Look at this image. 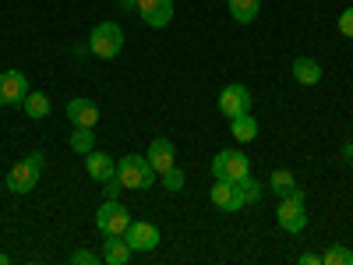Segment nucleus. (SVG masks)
Returning <instances> with one entry per match:
<instances>
[{
	"label": "nucleus",
	"instance_id": "f3484780",
	"mask_svg": "<svg viewBox=\"0 0 353 265\" xmlns=\"http://www.w3.org/2000/svg\"><path fill=\"white\" fill-rule=\"evenodd\" d=\"M226 8H230V14H233L237 25H251L261 11V0H226Z\"/></svg>",
	"mask_w": 353,
	"mask_h": 265
},
{
	"label": "nucleus",
	"instance_id": "bb28decb",
	"mask_svg": "<svg viewBox=\"0 0 353 265\" xmlns=\"http://www.w3.org/2000/svg\"><path fill=\"white\" fill-rule=\"evenodd\" d=\"M339 32H343L346 39H353V8H346V11L339 14Z\"/></svg>",
	"mask_w": 353,
	"mask_h": 265
},
{
	"label": "nucleus",
	"instance_id": "9b49d317",
	"mask_svg": "<svg viewBox=\"0 0 353 265\" xmlns=\"http://www.w3.org/2000/svg\"><path fill=\"white\" fill-rule=\"evenodd\" d=\"M138 18L149 28H166L173 21V0H138Z\"/></svg>",
	"mask_w": 353,
	"mask_h": 265
},
{
	"label": "nucleus",
	"instance_id": "39448f33",
	"mask_svg": "<svg viewBox=\"0 0 353 265\" xmlns=\"http://www.w3.org/2000/svg\"><path fill=\"white\" fill-rule=\"evenodd\" d=\"M131 226V213L121 205V198H106L96 209V230L99 233H124Z\"/></svg>",
	"mask_w": 353,
	"mask_h": 265
},
{
	"label": "nucleus",
	"instance_id": "ddd939ff",
	"mask_svg": "<svg viewBox=\"0 0 353 265\" xmlns=\"http://www.w3.org/2000/svg\"><path fill=\"white\" fill-rule=\"evenodd\" d=\"M68 121L74 124V128H96L99 124V106L92 103V99H71L68 103Z\"/></svg>",
	"mask_w": 353,
	"mask_h": 265
},
{
	"label": "nucleus",
	"instance_id": "7c9ffc66",
	"mask_svg": "<svg viewBox=\"0 0 353 265\" xmlns=\"http://www.w3.org/2000/svg\"><path fill=\"white\" fill-rule=\"evenodd\" d=\"M0 265H11V258H8V255H0Z\"/></svg>",
	"mask_w": 353,
	"mask_h": 265
},
{
	"label": "nucleus",
	"instance_id": "c756f323",
	"mask_svg": "<svg viewBox=\"0 0 353 265\" xmlns=\"http://www.w3.org/2000/svg\"><path fill=\"white\" fill-rule=\"evenodd\" d=\"M343 159H350V163H353V141H346V145H343Z\"/></svg>",
	"mask_w": 353,
	"mask_h": 265
},
{
	"label": "nucleus",
	"instance_id": "a878e982",
	"mask_svg": "<svg viewBox=\"0 0 353 265\" xmlns=\"http://www.w3.org/2000/svg\"><path fill=\"white\" fill-rule=\"evenodd\" d=\"M121 177H117V170H113V177H106V181H103V195L106 198H117V195H121Z\"/></svg>",
	"mask_w": 353,
	"mask_h": 265
},
{
	"label": "nucleus",
	"instance_id": "f8f14e48",
	"mask_svg": "<svg viewBox=\"0 0 353 265\" xmlns=\"http://www.w3.org/2000/svg\"><path fill=\"white\" fill-rule=\"evenodd\" d=\"M145 159H149L152 170L163 177L166 170L176 166V149H173V141H170V138H156V141L149 145V156H145Z\"/></svg>",
	"mask_w": 353,
	"mask_h": 265
},
{
	"label": "nucleus",
	"instance_id": "0eeeda50",
	"mask_svg": "<svg viewBox=\"0 0 353 265\" xmlns=\"http://www.w3.org/2000/svg\"><path fill=\"white\" fill-rule=\"evenodd\" d=\"M209 198H212V205H216L219 213H241L244 205H248V198H244V191H241L237 181H216L212 191H209Z\"/></svg>",
	"mask_w": 353,
	"mask_h": 265
},
{
	"label": "nucleus",
	"instance_id": "20e7f679",
	"mask_svg": "<svg viewBox=\"0 0 353 265\" xmlns=\"http://www.w3.org/2000/svg\"><path fill=\"white\" fill-rule=\"evenodd\" d=\"M276 223H279L286 233H301V230L307 226V209H304V191H301V188L279 198Z\"/></svg>",
	"mask_w": 353,
	"mask_h": 265
},
{
	"label": "nucleus",
	"instance_id": "cd10ccee",
	"mask_svg": "<svg viewBox=\"0 0 353 265\" xmlns=\"http://www.w3.org/2000/svg\"><path fill=\"white\" fill-rule=\"evenodd\" d=\"M297 265H321V255H311V251H304V255L297 258Z\"/></svg>",
	"mask_w": 353,
	"mask_h": 265
},
{
	"label": "nucleus",
	"instance_id": "2eb2a0df",
	"mask_svg": "<svg viewBox=\"0 0 353 265\" xmlns=\"http://www.w3.org/2000/svg\"><path fill=\"white\" fill-rule=\"evenodd\" d=\"M113 170H117V163H113V156H106V153H96V149H92V153L85 156V173L92 177V181H99V184L106 181V177H113Z\"/></svg>",
	"mask_w": 353,
	"mask_h": 265
},
{
	"label": "nucleus",
	"instance_id": "f257e3e1",
	"mask_svg": "<svg viewBox=\"0 0 353 265\" xmlns=\"http://www.w3.org/2000/svg\"><path fill=\"white\" fill-rule=\"evenodd\" d=\"M117 177H121V184L128 188V191H149L152 184H156V170H152V163L145 159V156H138V153H131V156H124L121 163H117Z\"/></svg>",
	"mask_w": 353,
	"mask_h": 265
},
{
	"label": "nucleus",
	"instance_id": "aec40b11",
	"mask_svg": "<svg viewBox=\"0 0 353 265\" xmlns=\"http://www.w3.org/2000/svg\"><path fill=\"white\" fill-rule=\"evenodd\" d=\"M71 149L81 153V156L92 153L96 149V128H74L71 131Z\"/></svg>",
	"mask_w": 353,
	"mask_h": 265
},
{
	"label": "nucleus",
	"instance_id": "7ed1b4c3",
	"mask_svg": "<svg viewBox=\"0 0 353 265\" xmlns=\"http://www.w3.org/2000/svg\"><path fill=\"white\" fill-rule=\"evenodd\" d=\"M121 50H124V28L117 21H99L88 36V53L99 57V61H113Z\"/></svg>",
	"mask_w": 353,
	"mask_h": 265
},
{
	"label": "nucleus",
	"instance_id": "4be33fe9",
	"mask_svg": "<svg viewBox=\"0 0 353 265\" xmlns=\"http://www.w3.org/2000/svg\"><path fill=\"white\" fill-rule=\"evenodd\" d=\"M321 265H353V251L343 244H332L325 255H321Z\"/></svg>",
	"mask_w": 353,
	"mask_h": 265
},
{
	"label": "nucleus",
	"instance_id": "f03ea898",
	"mask_svg": "<svg viewBox=\"0 0 353 265\" xmlns=\"http://www.w3.org/2000/svg\"><path fill=\"white\" fill-rule=\"evenodd\" d=\"M43 163H46V156L36 149V153H28L21 163H14L11 170H8V191L11 195H28L36 184H39V173H43Z\"/></svg>",
	"mask_w": 353,
	"mask_h": 265
},
{
	"label": "nucleus",
	"instance_id": "2f4dec72",
	"mask_svg": "<svg viewBox=\"0 0 353 265\" xmlns=\"http://www.w3.org/2000/svg\"><path fill=\"white\" fill-rule=\"evenodd\" d=\"M0 188H4V181H0Z\"/></svg>",
	"mask_w": 353,
	"mask_h": 265
},
{
	"label": "nucleus",
	"instance_id": "5701e85b",
	"mask_svg": "<svg viewBox=\"0 0 353 265\" xmlns=\"http://www.w3.org/2000/svg\"><path fill=\"white\" fill-rule=\"evenodd\" d=\"M237 184H241V191H244V198H248V205H251V202H261V181H254V177H251V173H244V177H241V181H237Z\"/></svg>",
	"mask_w": 353,
	"mask_h": 265
},
{
	"label": "nucleus",
	"instance_id": "4468645a",
	"mask_svg": "<svg viewBox=\"0 0 353 265\" xmlns=\"http://www.w3.org/2000/svg\"><path fill=\"white\" fill-rule=\"evenodd\" d=\"M99 255H103L106 265H128L134 251H131V244L124 241V233H106V241H103V251H99Z\"/></svg>",
	"mask_w": 353,
	"mask_h": 265
},
{
	"label": "nucleus",
	"instance_id": "9d476101",
	"mask_svg": "<svg viewBox=\"0 0 353 265\" xmlns=\"http://www.w3.org/2000/svg\"><path fill=\"white\" fill-rule=\"evenodd\" d=\"M124 241L131 244V251H145V255H149V251L159 248V226L131 219V226L124 230Z\"/></svg>",
	"mask_w": 353,
	"mask_h": 265
},
{
	"label": "nucleus",
	"instance_id": "b1692460",
	"mask_svg": "<svg viewBox=\"0 0 353 265\" xmlns=\"http://www.w3.org/2000/svg\"><path fill=\"white\" fill-rule=\"evenodd\" d=\"M184 184H188V177H184V170H181V166H173V170H166V173H163V188H166V191H181Z\"/></svg>",
	"mask_w": 353,
	"mask_h": 265
},
{
	"label": "nucleus",
	"instance_id": "412c9836",
	"mask_svg": "<svg viewBox=\"0 0 353 265\" xmlns=\"http://www.w3.org/2000/svg\"><path fill=\"white\" fill-rule=\"evenodd\" d=\"M269 188L283 198V195H290V191H297V177H293L290 170H272V177H269Z\"/></svg>",
	"mask_w": 353,
	"mask_h": 265
},
{
	"label": "nucleus",
	"instance_id": "423d86ee",
	"mask_svg": "<svg viewBox=\"0 0 353 265\" xmlns=\"http://www.w3.org/2000/svg\"><path fill=\"white\" fill-rule=\"evenodd\" d=\"M244 173H251V163H248L244 153H233V149L216 153V159H212V177L216 181H241Z\"/></svg>",
	"mask_w": 353,
	"mask_h": 265
},
{
	"label": "nucleus",
	"instance_id": "a211bd4d",
	"mask_svg": "<svg viewBox=\"0 0 353 265\" xmlns=\"http://www.w3.org/2000/svg\"><path fill=\"white\" fill-rule=\"evenodd\" d=\"M230 131H233V138H237V141H254V138H258V121L251 117V110L241 113V117H233Z\"/></svg>",
	"mask_w": 353,
	"mask_h": 265
},
{
	"label": "nucleus",
	"instance_id": "393cba45",
	"mask_svg": "<svg viewBox=\"0 0 353 265\" xmlns=\"http://www.w3.org/2000/svg\"><path fill=\"white\" fill-rule=\"evenodd\" d=\"M99 258H103V255H96L92 248H78V251H71L68 262H71V265H96Z\"/></svg>",
	"mask_w": 353,
	"mask_h": 265
},
{
	"label": "nucleus",
	"instance_id": "1a4fd4ad",
	"mask_svg": "<svg viewBox=\"0 0 353 265\" xmlns=\"http://www.w3.org/2000/svg\"><path fill=\"white\" fill-rule=\"evenodd\" d=\"M248 110H251V92H248V85L233 81V85H226L223 92H219V113L226 117V121H233V117H241V113H248Z\"/></svg>",
	"mask_w": 353,
	"mask_h": 265
},
{
	"label": "nucleus",
	"instance_id": "6ab92c4d",
	"mask_svg": "<svg viewBox=\"0 0 353 265\" xmlns=\"http://www.w3.org/2000/svg\"><path fill=\"white\" fill-rule=\"evenodd\" d=\"M21 110H25L28 117H32V121H43V117H50V96L36 88V92H28V96H25Z\"/></svg>",
	"mask_w": 353,
	"mask_h": 265
},
{
	"label": "nucleus",
	"instance_id": "dca6fc26",
	"mask_svg": "<svg viewBox=\"0 0 353 265\" xmlns=\"http://www.w3.org/2000/svg\"><path fill=\"white\" fill-rule=\"evenodd\" d=\"M290 75L297 78L301 85H318L321 81V64L311 61V57H297V61L290 64Z\"/></svg>",
	"mask_w": 353,
	"mask_h": 265
},
{
	"label": "nucleus",
	"instance_id": "c85d7f7f",
	"mask_svg": "<svg viewBox=\"0 0 353 265\" xmlns=\"http://www.w3.org/2000/svg\"><path fill=\"white\" fill-rule=\"evenodd\" d=\"M121 11H138V0H121Z\"/></svg>",
	"mask_w": 353,
	"mask_h": 265
},
{
	"label": "nucleus",
	"instance_id": "6e6552de",
	"mask_svg": "<svg viewBox=\"0 0 353 265\" xmlns=\"http://www.w3.org/2000/svg\"><path fill=\"white\" fill-rule=\"evenodd\" d=\"M28 92L32 88H28V78L21 71H0V106H21Z\"/></svg>",
	"mask_w": 353,
	"mask_h": 265
}]
</instances>
